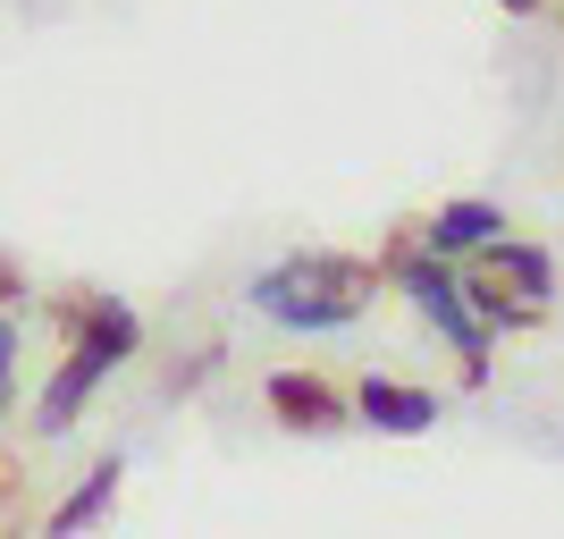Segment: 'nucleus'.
<instances>
[{
	"mask_svg": "<svg viewBox=\"0 0 564 539\" xmlns=\"http://www.w3.org/2000/svg\"><path fill=\"white\" fill-rule=\"evenodd\" d=\"M379 287H388V270H379L371 254L312 245V254H279L253 287H245V295H253V312H261L270 328H295V337H337V328H354L362 312L379 304Z\"/></svg>",
	"mask_w": 564,
	"mask_h": 539,
	"instance_id": "obj_1",
	"label": "nucleus"
},
{
	"mask_svg": "<svg viewBox=\"0 0 564 539\" xmlns=\"http://www.w3.org/2000/svg\"><path fill=\"white\" fill-rule=\"evenodd\" d=\"M379 270H388V287H397L404 304L422 312V328L438 337V346L455 354V371L480 388L489 379V354H497V328L471 312V287H464V261H447L438 245L422 236V219H404V228H388V254H379Z\"/></svg>",
	"mask_w": 564,
	"mask_h": 539,
	"instance_id": "obj_2",
	"label": "nucleus"
},
{
	"mask_svg": "<svg viewBox=\"0 0 564 539\" xmlns=\"http://www.w3.org/2000/svg\"><path fill=\"white\" fill-rule=\"evenodd\" d=\"M51 312L68 328V354H59V371L43 379V405H34V439H68L76 422H85V405H94V388L127 363V354L143 346V321L118 295H85V287H68V295H51Z\"/></svg>",
	"mask_w": 564,
	"mask_h": 539,
	"instance_id": "obj_3",
	"label": "nucleus"
},
{
	"mask_svg": "<svg viewBox=\"0 0 564 539\" xmlns=\"http://www.w3.org/2000/svg\"><path fill=\"white\" fill-rule=\"evenodd\" d=\"M464 287H471V312L497 328V337H522V328H540L556 312V254L531 245V236H497L480 254L464 261Z\"/></svg>",
	"mask_w": 564,
	"mask_h": 539,
	"instance_id": "obj_4",
	"label": "nucleus"
},
{
	"mask_svg": "<svg viewBox=\"0 0 564 539\" xmlns=\"http://www.w3.org/2000/svg\"><path fill=\"white\" fill-rule=\"evenodd\" d=\"M261 405L270 422L295 430V439H337L354 422V388H337L329 371H270L261 379Z\"/></svg>",
	"mask_w": 564,
	"mask_h": 539,
	"instance_id": "obj_5",
	"label": "nucleus"
},
{
	"mask_svg": "<svg viewBox=\"0 0 564 539\" xmlns=\"http://www.w3.org/2000/svg\"><path fill=\"white\" fill-rule=\"evenodd\" d=\"M438 413H447V397L438 388H422V379H354V422L388 430V439H422V430H438Z\"/></svg>",
	"mask_w": 564,
	"mask_h": 539,
	"instance_id": "obj_6",
	"label": "nucleus"
},
{
	"mask_svg": "<svg viewBox=\"0 0 564 539\" xmlns=\"http://www.w3.org/2000/svg\"><path fill=\"white\" fill-rule=\"evenodd\" d=\"M422 236H430L447 261H471L480 245H497V236H506V212H497V203H447V212L422 219Z\"/></svg>",
	"mask_w": 564,
	"mask_h": 539,
	"instance_id": "obj_7",
	"label": "nucleus"
},
{
	"mask_svg": "<svg viewBox=\"0 0 564 539\" xmlns=\"http://www.w3.org/2000/svg\"><path fill=\"white\" fill-rule=\"evenodd\" d=\"M118 481H127V464H118V455H101V464L85 472L68 497H59V515H51V539H76L85 522H101V515L118 506Z\"/></svg>",
	"mask_w": 564,
	"mask_h": 539,
	"instance_id": "obj_8",
	"label": "nucleus"
},
{
	"mask_svg": "<svg viewBox=\"0 0 564 539\" xmlns=\"http://www.w3.org/2000/svg\"><path fill=\"white\" fill-rule=\"evenodd\" d=\"M9 397H18V321L0 312V413H9Z\"/></svg>",
	"mask_w": 564,
	"mask_h": 539,
	"instance_id": "obj_9",
	"label": "nucleus"
},
{
	"mask_svg": "<svg viewBox=\"0 0 564 539\" xmlns=\"http://www.w3.org/2000/svg\"><path fill=\"white\" fill-rule=\"evenodd\" d=\"M18 295H25V279L9 270V261H0V304H18Z\"/></svg>",
	"mask_w": 564,
	"mask_h": 539,
	"instance_id": "obj_10",
	"label": "nucleus"
},
{
	"mask_svg": "<svg viewBox=\"0 0 564 539\" xmlns=\"http://www.w3.org/2000/svg\"><path fill=\"white\" fill-rule=\"evenodd\" d=\"M497 9H506V18H540L547 0H497Z\"/></svg>",
	"mask_w": 564,
	"mask_h": 539,
	"instance_id": "obj_11",
	"label": "nucleus"
}]
</instances>
